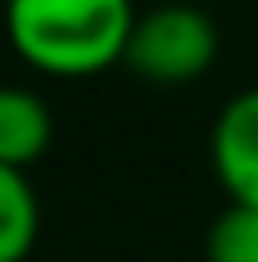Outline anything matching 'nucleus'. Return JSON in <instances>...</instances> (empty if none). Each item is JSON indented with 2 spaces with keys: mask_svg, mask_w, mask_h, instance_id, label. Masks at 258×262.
Returning <instances> with one entry per match:
<instances>
[{
  "mask_svg": "<svg viewBox=\"0 0 258 262\" xmlns=\"http://www.w3.org/2000/svg\"><path fill=\"white\" fill-rule=\"evenodd\" d=\"M132 0H5L10 49L49 78H88L122 63Z\"/></svg>",
  "mask_w": 258,
  "mask_h": 262,
  "instance_id": "f257e3e1",
  "label": "nucleus"
},
{
  "mask_svg": "<svg viewBox=\"0 0 258 262\" xmlns=\"http://www.w3.org/2000/svg\"><path fill=\"white\" fill-rule=\"evenodd\" d=\"M214 54H220V29L200 5H151L136 15L122 63L146 83L181 88L195 83L214 63Z\"/></svg>",
  "mask_w": 258,
  "mask_h": 262,
  "instance_id": "f03ea898",
  "label": "nucleus"
},
{
  "mask_svg": "<svg viewBox=\"0 0 258 262\" xmlns=\"http://www.w3.org/2000/svg\"><path fill=\"white\" fill-rule=\"evenodd\" d=\"M210 160L224 194L258 204V88L229 97L210 131Z\"/></svg>",
  "mask_w": 258,
  "mask_h": 262,
  "instance_id": "7ed1b4c3",
  "label": "nucleus"
},
{
  "mask_svg": "<svg viewBox=\"0 0 258 262\" xmlns=\"http://www.w3.org/2000/svg\"><path fill=\"white\" fill-rule=\"evenodd\" d=\"M54 141V112L29 88H0V165L29 170Z\"/></svg>",
  "mask_w": 258,
  "mask_h": 262,
  "instance_id": "20e7f679",
  "label": "nucleus"
},
{
  "mask_svg": "<svg viewBox=\"0 0 258 262\" xmlns=\"http://www.w3.org/2000/svg\"><path fill=\"white\" fill-rule=\"evenodd\" d=\"M39 238V199L19 165H0V262H25Z\"/></svg>",
  "mask_w": 258,
  "mask_h": 262,
  "instance_id": "39448f33",
  "label": "nucleus"
},
{
  "mask_svg": "<svg viewBox=\"0 0 258 262\" xmlns=\"http://www.w3.org/2000/svg\"><path fill=\"white\" fill-rule=\"evenodd\" d=\"M205 257L210 262H258V204L229 199V209L210 224Z\"/></svg>",
  "mask_w": 258,
  "mask_h": 262,
  "instance_id": "423d86ee",
  "label": "nucleus"
}]
</instances>
